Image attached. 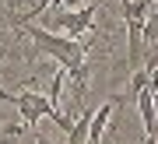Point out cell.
<instances>
[{"mask_svg":"<svg viewBox=\"0 0 158 144\" xmlns=\"http://www.w3.org/2000/svg\"><path fill=\"white\" fill-rule=\"evenodd\" d=\"M25 130V120H0V144H18Z\"/></svg>","mask_w":158,"mask_h":144,"instance_id":"obj_5","label":"cell"},{"mask_svg":"<svg viewBox=\"0 0 158 144\" xmlns=\"http://www.w3.org/2000/svg\"><path fill=\"white\" fill-rule=\"evenodd\" d=\"M0 91H4V88H0Z\"/></svg>","mask_w":158,"mask_h":144,"instance_id":"obj_10","label":"cell"},{"mask_svg":"<svg viewBox=\"0 0 158 144\" xmlns=\"http://www.w3.org/2000/svg\"><path fill=\"white\" fill-rule=\"evenodd\" d=\"M144 46L158 49V11H155V7H151V14H148V25H144Z\"/></svg>","mask_w":158,"mask_h":144,"instance_id":"obj_6","label":"cell"},{"mask_svg":"<svg viewBox=\"0 0 158 144\" xmlns=\"http://www.w3.org/2000/svg\"><path fill=\"white\" fill-rule=\"evenodd\" d=\"M42 28L56 35H70V39H81V35L91 32L95 25V7L85 4V7H63V4H53V11H42Z\"/></svg>","mask_w":158,"mask_h":144,"instance_id":"obj_2","label":"cell"},{"mask_svg":"<svg viewBox=\"0 0 158 144\" xmlns=\"http://www.w3.org/2000/svg\"><path fill=\"white\" fill-rule=\"evenodd\" d=\"M123 7V21H127V60L130 67H141V56H144V25H148V14H151L155 0H119Z\"/></svg>","mask_w":158,"mask_h":144,"instance_id":"obj_3","label":"cell"},{"mask_svg":"<svg viewBox=\"0 0 158 144\" xmlns=\"http://www.w3.org/2000/svg\"><path fill=\"white\" fill-rule=\"evenodd\" d=\"M0 99H7L18 109V116L25 120V127H35L39 120H46V116H53V123H56L60 130H67L70 133V127H74V120H67L63 112L56 109V102L49 99V91H35V88H18V91H0Z\"/></svg>","mask_w":158,"mask_h":144,"instance_id":"obj_1","label":"cell"},{"mask_svg":"<svg viewBox=\"0 0 158 144\" xmlns=\"http://www.w3.org/2000/svg\"><path fill=\"white\" fill-rule=\"evenodd\" d=\"M155 11H158V0H155Z\"/></svg>","mask_w":158,"mask_h":144,"instance_id":"obj_9","label":"cell"},{"mask_svg":"<svg viewBox=\"0 0 158 144\" xmlns=\"http://www.w3.org/2000/svg\"><path fill=\"white\" fill-rule=\"evenodd\" d=\"M32 144H53V137H46V133H35V141Z\"/></svg>","mask_w":158,"mask_h":144,"instance_id":"obj_7","label":"cell"},{"mask_svg":"<svg viewBox=\"0 0 158 144\" xmlns=\"http://www.w3.org/2000/svg\"><path fill=\"white\" fill-rule=\"evenodd\" d=\"M141 144H158V137H155V133H144V141Z\"/></svg>","mask_w":158,"mask_h":144,"instance_id":"obj_8","label":"cell"},{"mask_svg":"<svg viewBox=\"0 0 158 144\" xmlns=\"http://www.w3.org/2000/svg\"><path fill=\"white\" fill-rule=\"evenodd\" d=\"M113 112H116V99L102 102L98 109H91V120H88V144H102L106 141V130L113 123Z\"/></svg>","mask_w":158,"mask_h":144,"instance_id":"obj_4","label":"cell"}]
</instances>
